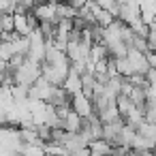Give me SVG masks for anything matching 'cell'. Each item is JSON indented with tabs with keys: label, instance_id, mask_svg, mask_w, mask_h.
Wrapping results in <instances>:
<instances>
[{
	"label": "cell",
	"instance_id": "obj_1",
	"mask_svg": "<svg viewBox=\"0 0 156 156\" xmlns=\"http://www.w3.org/2000/svg\"><path fill=\"white\" fill-rule=\"evenodd\" d=\"M43 64H34V62H30L28 58L13 71V81L17 83V86H24V88H32L41 77H43V69H41Z\"/></svg>",
	"mask_w": 156,
	"mask_h": 156
},
{
	"label": "cell",
	"instance_id": "obj_2",
	"mask_svg": "<svg viewBox=\"0 0 156 156\" xmlns=\"http://www.w3.org/2000/svg\"><path fill=\"white\" fill-rule=\"evenodd\" d=\"M32 15L39 20V24H51V26H58L60 17H58V2H39L34 9H32Z\"/></svg>",
	"mask_w": 156,
	"mask_h": 156
},
{
	"label": "cell",
	"instance_id": "obj_3",
	"mask_svg": "<svg viewBox=\"0 0 156 156\" xmlns=\"http://www.w3.org/2000/svg\"><path fill=\"white\" fill-rule=\"evenodd\" d=\"M71 109H73L77 115H81L83 120H90L92 115H96L94 101H92L90 96H86L83 92H81V94H75V96L71 98Z\"/></svg>",
	"mask_w": 156,
	"mask_h": 156
},
{
	"label": "cell",
	"instance_id": "obj_4",
	"mask_svg": "<svg viewBox=\"0 0 156 156\" xmlns=\"http://www.w3.org/2000/svg\"><path fill=\"white\" fill-rule=\"evenodd\" d=\"M62 88L66 90V94L73 98L75 94H81L83 92V86H81V75L79 73H75L73 69H71V73H69V77H66V81L62 83Z\"/></svg>",
	"mask_w": 156,
	"mask_h": 156
},
{
	"label": "cell",
	"instance_id": "obj_5",
	"mask_svg": "<svg viewBox=\"0 0 156 156\" xmlns=\"http://www.w3.org/2000/svg\"><path fill=\"white\" fill-rule=\"evenodd\" d=\"M137 133L141 135V137H145V139H150L152 143H156V124L154 122H143L139 128H137Z\"/></svg>",
	"mask_w": 156,
	"mask_h": 156
},
{
	"label": "cell",
	"instance_id": "obj_6",
	"mask_svg": "<svg viewBox=\"0 0 156 156\" xmlns=\"http://www.w3.org/2000/svg\"><path fill=\"white\" fill-rule=\"evenodd\" d=\"M0 26H2V32H5V34H13V32H15V15H13V13H2Z\"/></svg>",
	"mask_w": 156,
	"mask_h": 156
},
{
	"label": "cell",
	"instance_id": "obj_7",
	"mask_svg": "<svg viewBox=\"0 0 156 156\" xmlns=\"http://www.w3.org/2000/svg\"><path fill=\"white\" fill-rule=\"evenodd\" d=\"M9 2H11V5H15V7H17V5H20V2H22V0H9Z\"/></svg>",
	"mask_w": 156,
	"mask_h": 156
}]
</instances>
